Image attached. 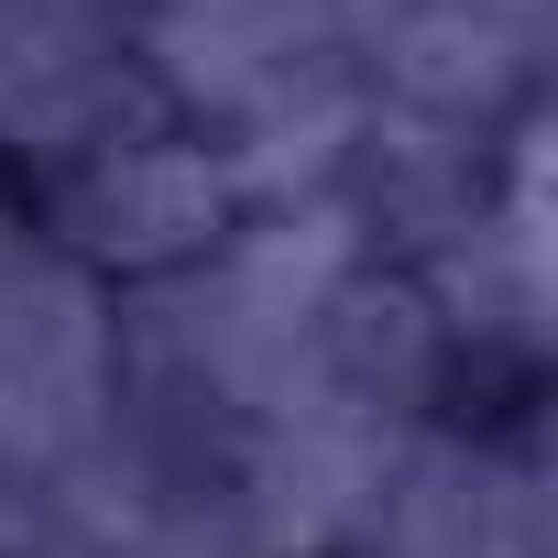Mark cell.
Returning <instances> with one entry per match:
<instances>
[{
  "label": "cell",
  "instance_id": "obj_1",
  "mask_svg": "<svg viewBox=\"0 0 558 558\" xmlns=\"http://www.w3.org/2000/svg\"><path fill=\"white\" fill-rule=\"evenodd\" d=\"M384 0H132V66L208 143L362 88Z\"/></svg>",
  "mask_w": 558,
  "mask_h": 558
},
{
  "label": "cell",
  "instance_id": "obj_2",
  "mask_svg": "<svg viewBox=\"0 0 558 558\" xmlns=\"http://www.w3.org/2000/svg\"><path fill=\"white\" fill-rule=\"evenodd\" d=\"M45 252H66L88 286H110L121 274V296L154 286V274H186L208 263L230 230H241V186H230V154L208 132H175V121H143L99 154H77L56 186H45Z\"/></svg>",
  "mask_w": 558,
  "mask_h": 558
},
{
  "label": "cell",
  "instance_id": "obj_3",
  "mask_svg": "<svg viewBox=\"0 0 558 558\" xmlns=\"http://www.w3.org/2000/svg\"><path fill=\"white\" fill-rule=\"evenodd\" d=\"M121 416V362H110V286L66 252H45V230L0 263V504L23 482H45L56 460H77L99 427Z\"/></svg>",
  "mask_w": 558,
  "mask_h": 558
},
{
  "label": "cell",
  "instance_id": "obj_4",
  "mask_svg": "<svg viewBox=\"0 0 558 558\" xmlns=\"http://www.w3.org/2000/svg\"><path fill=\"white\" fill-rule=\"evenodd\" d=\"M154 121L132 66V0H0V165L66 175Z\"/></svg>",
  "mask_w": 558,
  "mask_h": 558
},
{
  "label": "cell",
  "instance_id": "obj_5",
  "mask_svg": "<svg viewBox=\"0 0 558 558\" xmlns=\"http://www.w3.org/2000/svg\"><path fill=\"white\" fill-rule=\"evenodd\" d=\"M482 12H525V23H547V0H482Z\"/></svg>",
  "mask_w": 558,
  "mask_h": 558
}]
</instances>
